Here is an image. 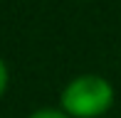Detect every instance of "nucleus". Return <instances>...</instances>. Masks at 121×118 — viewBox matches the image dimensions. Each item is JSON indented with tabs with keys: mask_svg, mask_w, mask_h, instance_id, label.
Listing matches in <instances>:
<instances>
[{
	"mask_svg": "<svg viewBox=\"0 0 121 118\" xmlns=\"http://www.w3.org/2000/svg\"><path fill=\"white\" fill-rule=\"evenodd\" d=\"M59 103L69 118H99L114 103V86L99 74H82L64 86Z\"/></svg>",
	"mask_w": 121,
	"mask_h": 118,
	"instance_id": "nucleus-1",
	"label": "nucleus"
},
{
	"mask_svg": "<svg viewBox=\"0 0 121 118\" xmlns=\"http://www.w3.org/2000/svg\"><path fill=\"white\" fill-rule=\"evenodd\" d=\"M27 118H69L64 111H57V108H40V111H35L32 116H27Z\"/></svg>",
	"mask_w": 121,
	"mask_h": 118,
	"instance_id": "nucleus-2",
	"label": "nucleus"
},
{
	"mask_svg": "<svg viewBox=\"0 0 121 118\" xmlns=\"http://www.w3.org/2000/svg\"><path fill=\"white\" fill-rule=\"evenodd\" d=\"M5 86H8V69H5L3 59H0V96L5 94Z\"/></svg>",
	"mask_w": 121,
	"mask_h": 118,
	"instance_id": "nucleus-3",
	"label": "nucleus"
}]
</instances>
